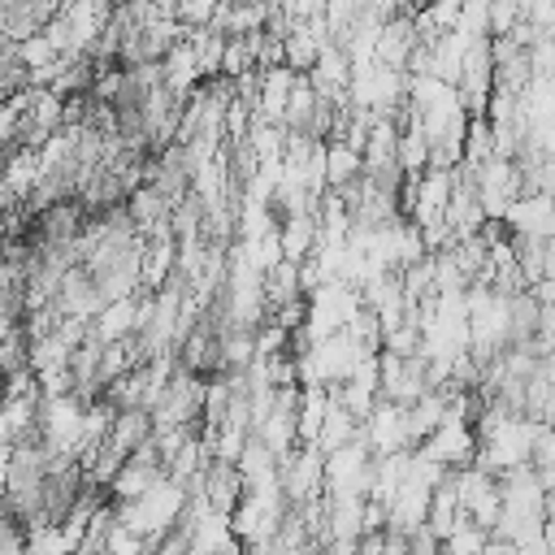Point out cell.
Masks as SVG:
<instances>
[{"mask_svg":"<svg viewBox=\"0 0 555 555\" xmlns=\"http://www.w3.org/2000/svg\"><path fill=\"white\" fill-rule=\"evenodd\" d=\"M186 507H191V486L165 477L160 486H152L143 499H130V503H117V520L126 529H134L139 538L156 542L165 538L169 529H178L186 520Z\"/></svg>","mask_w":555,"mask_h":555,"instance_id":"obj_1","label":"cell"},{"mask_svg":"<svg viewBox=\"0 0 555 555\" xmlns=\"http://www.w3.org/2000/svg\"><path fill=\"white\" fill-rule=\"evenodd\" d=\"M477 451H481V438H477L473 421H460V416H451L447 425H438L421 442V455L434 460V464H442L447 473H460V468L477 464Z\"/></svg>","mask_w":555,"mask_h":555,"instance_id":"obj_2","label":"cell"},{"mask_svg":"<svg viewBox=\"0 0 555 555\" xmlns=\"http://www.w3.org/2000/svg\"><path fill=\"white\" fill-rule=\"evenodd\" d=\"M282 490L291 503H312L325 494V451L317 442H304L286 464H282Z\"/></svg>","mask_w":555,"mask_h":555,"instance_id":"obj_3","label":"cell"},{"mask_svg":"<svg viewBox=\"0 0 555 555\" xmlns=\"http://www.w3.org/2000/svg\"><path fill=\"white\" fill-rule=\"evenodd\" d=\"M364 438L373 447V455H399L412 447V434H408V408L403 403H390V399H377L373 416L364 421Z\"/></svg>","mask_w":555,"mask_h":555,"instance_id":"obj_4","label":"cell"},{"mask_svg":"<svg viewBox=\"0 0 555 555\" xmlns=\"http://www.w3.org/2000/svg\"><path fill=\"white\" fill-rule=\"evenodd\" d=\"M325 178H330V191H343L351 182L364 178V152L351 147L347 139H330L325 143Z\"/></svg>","mask_w":555,"mask_h":555,"instance_id":"obj_5","label":"cell"},{"mask_svg":"<svg viewBox=\"0 0 555 555\" xmlns=\"http://www.w3.org/2000/svg\"><path fill=\"white\" fill-rule=\"evenodd\" d=\"M490 529L486 525H477V520H460L455 529H451V538L442 542V555H486V546H490Z\"/></svg>","mask_w":555,"mask_h":555,"instance_id":"obj_6","label":"cell"},{"mask_svg":"<svg viewBox=\"0 0 555 555\" xmlns=\"http://www.w3.org/2000/svg\"><path fill=\"white\" fill-rule=\"evenodd\" d=\"M147 555H191V529H186V525L169 529L165 538H156V542H152V551H147Z\"/></svg>","mask_w":555,"mask_h":555,"instance_id":"obj_7","label":"cell"}]
</instances>
